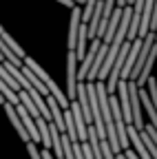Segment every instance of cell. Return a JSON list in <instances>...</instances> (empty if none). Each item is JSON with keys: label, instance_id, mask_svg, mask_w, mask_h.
Here are the masks:
<instances>
[{"label": "cell", "instance_id": "1", "mask_svg": "<svg viewBox=\"0 0 157 159\" xmlns=\"http://www.w3.org/2000/svg\"><path fill=\"white\" fill-rule=\"evenodd\" d=\"M25 66H27V69H31V71H33V75H35L38 80H40V82H42L44 86H47L49 95H53V97H55L58 106H60L62 111H67V108H69V99H67V95L60 91V86H58V84L53 82V77H51V75H49V73L40 66V64H38L33 57H29V55L25 57Z\"/></svg>", "mask_w": 157, "mask_h": 159}, {"label": "cell", "instance_id": "2", "mask_svg": "<svg viewBox=\"0 0 157 159\" xmlns=\"http://www.w3.org/2000/svg\"><path fill=\"white\" fill-rule=\"evenodd\" d=\"M77 57L73 51L67 53V99H69V104L75 102V97H77Z\"/></svg>", "mask_w": 157, "mask_h": 159}, {"label": "cell", "instance_id": "3", "mask_svg": "<svg viewBox=\"0 0 157 159\" xmlns=\"http://www.w3.org/2000/svg\"><path fill=\"white\" fill-rule=\"evenodd\" d=\"M100 44H102V40H91V47H86V53H84V57H82V64H77V82H84L86 80V73L91 71V66H93V60H95V55H97V49H100Z\"/></svg>", "mask_w": 157, "mask_h": 159}, {"label": "cell", "instance_id": "4", "mask_svg": "<svg viewBox=\"0 0 157 159\" xmlns=\"http://www.w3.org/2000/svg\"><path fill=\"white\" fill-rule=\"evenodd\" d=\"M95 2H97V0H84V5H82V25H89V22H91Z\"/></svg>", "mask_w": 157, "mask_h": 159}, {"label": "cell", "instance_id": "5", "mask_svg": "<svg viewBox=\"0 0 157 159\" xmlns=\"http://www.w3.org/2000/svg\"><path fill=\"white\" fill-rule=\"evenodd\" d=\"M40 157H42V159H55V157H53V152H51V150H47V148H42V150H40Z\"/></svg>", "mask_w": 157, "mask_h": 159}]
</instances>
